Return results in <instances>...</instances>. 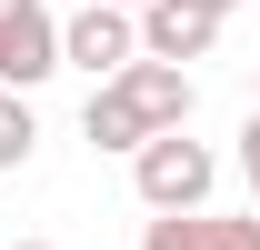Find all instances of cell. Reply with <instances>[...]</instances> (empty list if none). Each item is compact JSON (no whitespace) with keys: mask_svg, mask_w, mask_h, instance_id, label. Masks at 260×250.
<instances>
[{"mask_svg":"<svg viewBox=\"0 0 260 250\" xmlns=\"http://www.w3.org/2000/svg\"><path fill=\"white\" fill-rule=\"evenodd\" d=\"M210 180H220V150L190 140V130H150L130 150V190L150 210H210Z\"/></svg>","mask_w":260,"mask_h":250,"instance_id":"obj_2","label":"cell"},{"mask_svg":"<svg viewBox=\"0 0 260 250\" xmlns=\"http://www.w3.org/2000/svg\"><path fill=\"white\" fill-rule=\"evenodd\" d=\"M210 10H220V20H230V10H240V0H210Z\"/></svg>","mask_w":260,"mask_h":250,"instance_id":"obj_9","label":"cell"},{"mask_svg":"<svg viewBox=\"0 0 260 250\" xmlns=\"http://www.w3.org/2000/svg\"><path fill=\"white\" fill-rule=\"evenodd\" d=\"M190 70L180 60H140L110 70V80H90V110H80V130H90V150H140L150 130H190Z\"/></svg>","mask_w":260,"mask_h":250,"instance_id":"obj_1","label":"cell"},{"mask_svg":"<svg viewBox=\"0 0 260 250\" xmlns=\"http://www.w3.org/2000/svg\"><path fill=\"white\" fill-rule=\"evenodd\" d=\"M40 150V120H30V90H0V170H20Z\"/></svg>","mask_w":260,"mask_h":250,"instance_id":"obj_7","label":"cell"},{"mask_svg":"<svg viewBox=\"0 0 260 250\" xmlns=\"http://www.w3.org/2000/svg\"><path fill=\"white\" fill-rule=\"evenodd\" d=\"M60 70V20L40 0H0V90H40Z\"/></svg>","mask_w":260,"mask_h":250,"instance_id":"obj_4","label":"cell"},{"mask_svg":"<svg viewBox=\"0 0 260 250\" xmlns=\"http://www.w3.org/2000/svg\"><path fill=\"white\" fill-rule=\"evenodd\" d=\"M140 60V10H120V0H90V10H70L60 20V70H90V80H110V70Z\"/></svg>","mask_w":260,"mask_h":250,"instance_id":"obj_3","label":"cell"},{"mask_svg":"<svg viewBox=\"0 0 260 250\" xmlns=\"http://www.w3.org/2000/svg\"><path fill=\"white\" fill-rule=\"evenodd\" d=\"M10 250H50V240H10Z\"/></svg>","mask_w":260,"mask_h":250,"instance_id":"obj_10","label":"cell"},{"mask_svg":"<svg viewBox=\"0 0 260 250\" xmlns=\"http://www.w3.org/2000/svg\"><path fill=\"white\" fill-rule=\"evenodd\" d=\"M240 170H250V200H260V110H250V130H240Z\"/></svg>","mask_w":260,"mask_h":250,"instance_id":"obj_8","label":"cell"},{"mask_svg":"<svg viewBox=\"0 0 260 250\" xmlns=\"http://www.w3.org/2000/svg\"><path fill=\"white\" fill-rule=\"evenodd\" d=\"M140 250H260V210H150Z\"/></svg>","mask_w":260,"mask_h":250,"instance_id":"obj_5","label":"cell"},{"mask_svg":"<svg viewBox=\"0 0 260 250\" xmlns=\"http://www.w3.org/2000/svg\"><path fill=\"white\" fill-rule=\"evenodd\" d=\"M220 40V10L210 0H140V50L150 60H200Z\"/></svg>","mask_w":260,"mask_h":250,"instance_id":"obj_6","label":"cell"},{"mask_svg":"<svg viewBox=\"0 0 260 250\" xmlns=\"http://www.w3.org/2000/svg\"><path fill=\"white\" fill-rule=\"evenodd\" d=\"M120 10H140V0H120Z\"/></svg>","mask_w":260,"mask_h":250,"instance_id":"obj_11","label":"cell"}]
</instances>
